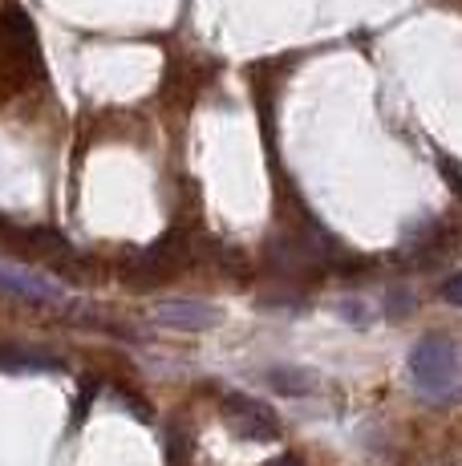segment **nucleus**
Returning <instances> with one entry per match:
<instances>
[{"label":"nucleus","mask_w":462,"mask_h":466,"mask_svg":"<svg viewBox=\"0 0 462 466\" xmlns=\"http://www.w3.org/2000/svg\"><path fill=\"white\" fill-rule=\"evenodd\" d=\"M41 74H45V66H41L37 29H33L25 8L8 5L0 13V82L8 89H25L41 82Z\"/></svg>","instance_id":"1"},{"label":"nucleus","mask_w":462,"mask_h":466,"mask_svg":"<svg viewBox=\"0 0 462 466\" xmlns=\"http://www.w3.org/2000/svg\"><path fill=\"white\" fill-rule=\"evenodd\" d=\"M410 373L422 390H450L458 378V349L450 337H422L410 353Z\"/></svg>","instance_id":"2"},{"label":"nucleus","mask_w":462,"mask_h":466,"mask_svg":"<svg viewBox=\"0 0 462 466\" xmlns=\"http://www.w3.org/2000/svg\"><path fill=\"white\" fill-rule=\"evenodd\" d=\"M183 259H186L183 239L166 236V239H158V244L142 248L138 256H130L126 268H122V276H126L130 289H158V284H166V276H171Z\"/></svg>","instance_id":"3"},{"label":"nucleus","mask_w":462,"mask_h":466,"mask_svg":"<svg viewBox=\"0 0 462 466\" xmlns=\"http://www.w3.org/2000/svg\"><path fill=\"white\" fill-rule=\"evenodd\" d=\"M224 422L236 438H247V442H276L280 438V422L264 401L244 398V393H227L224 398Z\"/></svg>","instance_id":"4"},{"label":"nucleus","mask_w":462,"mask_h":466,"mask_svg":"<svg viewBox=\"0 0 462 466\" xmlns=\"http://www.w3.org/2000/svg\"><path fill=\"white\" fill-rule=\"evenodd\" d=\"M155 320L166 329H183V333H203V329H216L224 320V312L203 300H171V304H158Z\"/></svg>","instance_id":"5"},{"label":"nucleus","mask_w":462,"mask_h":466,"mask_svg":"<svg viewBox=\"0 0 462 466\" xmlns=\"http://www.w3.org/2000/svg\"><path fill=\"white\" fill-rule=\"evenodd\" d=\"M0 292H13V297H25V300H57L61 289L49 280H37V276H25V272H13V268H0Z\"/></svg>","instance_id":"6"},{"label":"nucleus","mask_w":462,"mask_h":466,"mask_svg":"<svg viewBox=\"0 0 462 466\" xmlns=\"http://www.w3.org/2000/svg\"><path fill=\"white\" fill-rule=\"evenodd\" d=\"M0 370H61V361L49 353H29L21 345H0Z\"/></svg>","instance_id":"7"},{"label":"nucleus","mask_w":462,"mask_h":466,"mask_svg":"<svg viewBox=\"0 0 462 466\" xmlns=\"http://www.w3.org/2000/svg\"><path fill=\"white\" fill-rule=\"evenodd\" d=\"M268 385L284 398H300V393L313 390V373L308 370H296V365H276V370L268 373Z\"/></svg>","instance_id":"8"},{"label":"nucleus","mask_w":462,"mask_h":466,"mask_svg":"<svg viewBox=\"0 0 462 466\" xmlns=\"http://www.w3.org/2000/svg\"><path fill=\"white\" fill-rule=\"evenodd\" d=\"M410 309H414V297L406 289H389V297H386V312L394 320H402V317H410Z\"/></svg>","instance_id":"9"},{"label":"nucleus","mask_w":462,"mask_h":466,"mask_svg":"<svg viewBox=\"0 0 462 466\" xmlns=\"http://www.w3.org/2000/svg\"><path fill=\"white\" fill-rule=\"evenodd\" d=\"M442 300L455 304V309H462V272H455L447 284H442Z\"/></svg>","instance_id":"10"},{"label":"nucleus","mask_w":462,"mask_h":466,"mask_svg":"<svg viewBox=\"0 0 462 466\" xmlns=\"http://www.w3.org/2000/svg\"><path fill=\"white\" fill-rule=\"evenodd\" d=\"M272 466H300V459H296V454H284V459H276Z\"/></svg>","instance_id":"11"}]
</instances>
